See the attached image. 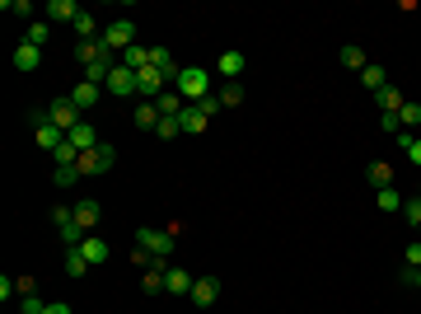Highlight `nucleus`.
Instances as JSON below:
<instances>
[{"label":"nucleus","instance_id":"f257e3e1","mask_svg":"<svg viewBox=\"0 0 421 314\" xmlns=\"http://www.w3.org/2000/svg\"><path fill=\"white\" fill-rule=\"evenodd\" d=\"M173 90H178L187 104H202V99L211 94V71H206V66H183L178 80H173Z\"/></svg>","mask_w":421,"mask_h":314},{"label":"nucleus","instance_id":"f03ea898","mask_svg":"<svg viewBox=\"0 0 421 314\" xmlns=\"http://www.w3.org/2000/svg\"><path fill=\"white\" fill-rule=\"evenodd\" d=\"M112 164H117V150H112L108 141L98 145V150H84V155L75 159V169H80V178H94V173H108Z\"/></svg>","mask_w":421,"mask_h":314},{"label":"nucleus","instance_id":"7ed1b4c3","mask_svg":"<svg viewBox=\"0 0 421 314\" xmlns=\"http://www.w3.org/2000/svg\"><path fill=\"white\" fill-rule=\"evenodd\" d=\"M98 43H103V52H126V48H136V24H131V19H117V24H108V29H103V38H98Z\"/></svg>","mask_w":421,"mask_h":314},{"label":"nucleus","instance_id":"20e7f679","mask_svg":"<svg viewBox=\"0 0 421 314\" xmlns=\"http://www.w3.org/2000/svg\"><path fill=\"white\" fill-rule=\"evenodd\" d=\"M47 117H52V127H61L66 136H71V131L84 122V113L71 104V94H66V99H52V104H47Z\"/></svg>","mask_w":421,"mask_h":314},{"label":"nucleus","instance_id":"39448f33","mask_svg":"<svg viewBox=\"0 0 421 314\" xmlns=\"http://www.w3.org/2000/svg\"><path fill=\"white\" fill-rule=\"evenodd\" d=\"M173 230H178V225H173ZM173 230H155V225H140V230H136V244H140V249H150L155 258H169V253H173Z\"/></svg>","mask_w":421,"mask_h":314},{"label":"nucleus","instance_id":"423d86ee","mask_svg":"<svg viewBox=\"0 0 421 314\" xmlns=\"http://www.w3.org/2000/svg\"><path fill=\"white\" fill-rule=\"evenodd\" d=\"M169 80H178V76H173V71H159V66H145V71H136V85H140V94H145V99H159Z\"/></svg>","mask_w":421,"mask_h":314},{"label":"nucleus","instance_id":"0eeeda50","mask_svg":"<svg viewBox=\"0 0 421 314\" xmlns=\"http://www.w3.org/2000/svg\"><path fill=\"white\" fill-rule=\"evenodd\" d=\"M33 127H38L33 136H38V145H43L47 155H52V150L66 141V131H61V127H52V117H47V113H33Z\"/></svg>","mask_w":421,"mask_h":314},{"label":"nucleus","instance_id":"6e6552de","mask_svg":"<svg viewBox=\"0 0 421 314\" xmlns=\"http://www.w3.org/2000/svg\"><path fill=\"white\" fill-rule=\"evenodd\" d=\"M108 90H112L117 99H136V94H140V85H136V71H126V66L117 62V66H112V76H108Z\"/></svg>","mask_w":421,"mask_h":314},{"label":"nucleus","instance_id":"1a4fd4ad","mask_svg":"<svg viewBox=\"0 0 421 314\" xmlns=\"http://www.w3.org/2000/svg\"><path fill=\"white\" fill-rule=\"evenodd\" d=\"M187 300H192L197 310L216 305V300H220V277H197V282H192V291H187Z\"/></svg>","mask_w":421,"mask_h":314},{"label":"nucleus","instance_id":"9d476101","mask_svg":"<svg viewBox=\"0 0 421 314\" xmlns=\"http://www.w3.org/2000/svg\"><path fill=\"white\" fill-rule=\"evenodd\" d=\"M10 62H15V71H19V76H33V71L43 66V48H33V43H19Z\"/></svg>","mask_w":421,"mask_h":314},{"label":"nucleus","instance_id":"9b49d317","mask_svg":"<svg viewBox=\"0 0 421 314\" xmlns=\"http://www.w3.org/2000/svg\"><path fill=\"white\" fill-rule=\"evenodd\" d=\"M71 216H75V225L84 230V235H94V225H98V202H89V197H84V202L71 206Z\"/></svg>","mask_w":421,"mask_h":314},{"label":"nucleus","instance_id":"f8f14e48","mask_svg":"<svg viewBox=\"0 0 421 314\" xmlns=\"http://www.w3.org/2000/svg\"><path fill=\"white\" fill-rule=\"evenodd\" d=\"M98 94H103V90H98V85H89V80H80L75 90H71V104H75L80 113H89L94 104H98Z\"/></svg>","mask_w":421,"mask_h":314},{"label":"nucleus","instance_id":"ddd939ff","mask_svg":"<svg viewBox=\"0 0 421 314\" xmlns=\"http://www.w3.org/2000/svg\"><path fill=\"white\" fill-rule=\"evenodd\" d=\"M216 71L234 85V80L244 76V52H220V57H216Z\"/></svg>","mask_w":421,"mask_h":314},{"label":"nucleus","instance_id":"4468645a","mask_svg":"<svg viewBox=\"0 0 421 314\" xmlns=\"http://www.w3.org/2000/svg\"><path fill=\"white\" fill-rule=\"evenodd\" d=\"M66 141L75 145L80 155H84V150H98V145H103V141H98V131H94V127H89V122H80V127H75V131H71V136H66Z\"/></svg>","mask_w":421,"mask_h":314},{"label":"nucleus","instance_id":"2eb2a0df","mask_svg":"<svg viewBox=\"0 0 421 314\" xmlns=\"http://www.w3.org/2000/svg\"><path fill=\"white\" fill-rule=\"evenodd\" d=\"M159 117H164V113H159V104H150V99H140V104H136V113H131V122H136V127H145V131H155V127H159Z\"/></svg>","mask_w":421,"mask_h":314},{"label":"nucleus","instance_id":"dca6fc26","mask_svg":"<svg viewBox=\"0 0 421 314\" xmlns=\"http://www.w3.org/2000/svg\"><path fill=\"white\" fill-rule=\"evenodd\" d=\"M80 253H84V258H89V267H98V263H108L112 258V249H108V239H84V244H80Z\"/></svg>","mask_w":421,"mask_h":314},{"label":"nucleus","instance_id":"f3484780","mask_svg":"<svg viewBox=\"0 0 421 314\" xmlns=\"http://www.w3.org/2000/svg\"><path fill=\"white\" fill-rule=\"evenodd\" d=\"M178 122H183V131H192V136H197V131H206V127H211V117H206V113L197 108V104H187Z\"/></svg>","mask_w":421,"mask_h":314},{"label":"nucleus","instance_id":"a211bd4d","mask_svg":"<svg viewBox=\"0 0 421 314\" xmlns=\"http://www.w3.org/2000/svg\"><path fill=\"white\" fill-rule=\"evenodd\" d=\"M155 104H159V113H164V117H183V108H187V99L178 94V90H164Z\"/></svg>","mask_w":421,"mask_h":314},{"label":"nucleus","instance_id":"6ab92c4d","mask_svg":"<svg viewBox=\"0 0 421 314\" xmlns=\"http://www.w3.org/2000/svg\"><path fill=\"white\" fill-rule=\"evenodd\" d=\"M80 15H84V10H80L75 0H52V5H47V19H66V24H75Z\"/></svg>","mask_w":421,"mask_h":314},{"label":"nucleus","instance_id":"aec40b11","mask_svg":"<svg viewBox=\"0 0 421 314\" xmlns=\"http://www.w3.org/2000/svg\"><path fill=\"white\" fill-rule=\"evenodd\" d=\"M192 282H197L192 272H183V267H169V282H164V291H173V296H187V291H192Z\"/></svg>","mask_w":421,"mask_h":314},{"label":"nucleus","instance_id":"412c9836","mask_svg":"<svg viewBox=\"0 0 421 314\" xmlns=\"http://www.w3.org/2000/svg\"><path fill=\"white\" fill-rule=\"evenodd\" d=\"M122 66H126V71H145V66H150V48H140V43H136V48H126L122 52Z\"/></svg>","mask_w":421,"mask_h":314},{"label":"nucleus","instance_id":"4be33fe9","mask_svg":"<svg viewBox=\"0 0 421 314\" xmlns=\"http://www.w3.org/2000/svg\"><path fill=\"white\" fill-rule=\"evenodd\" d=\"M374 99H379V113H403V104H407V99L398 94V90H389V85H384Z\"/></svg>","mask_w":421,"mask_h":314},{"label":"nucleus","instance_id":"5701e85b","mask_svg":"<svg viewBox=\"0 0 421 314\" xmlns=\"http://www.w3.org/2000/svg\"><path fill=\"white\" fill-rule=\"evenodd\" d=\"M370 183H374V188H393V164H384V159L370 164Z\"/></svg>","mask_w":421,"mask_h":314},{"label":"nucleus","instance_id":"b1692460","mask_svg":"<svg viewBox=\"0 0 421 314\" xmlns=\"http://www.w3.org/2000/svg\"><path fill=\"white\" fill-rule=\"evenodd\" d=\"M66 272H71V277H84V272H89V258H84L80 249H71L66 253Z\"/></svg>","mask_w":421,"mask_h":314},{"label":"nucleus","instance_id":"393cba45","mask_svg":"<svg viewBox=\"0 0 421 314\" xmlns=\"http://www.w3.org/2000/svg\"><path fill=\"white\" fill-rule=\"evenodd\" d=\"M75 57H80V66H89V62H98V57H108V52H103V43H80Z\"/></svg>","mask_w":421,"mask_h":314},{"label":"nucleus","instance_id":"a878e982","mask_svg":"<svg viewBox=\"0 0 421 314\" xmlns=\"http://www.w3.org/2000/svg\"><path fill=\"white\" fill-rule=\"evenodd\" d=\"M379 211H403V197H398V188H379Z\"/></svg>","mask_w":421,"mask_h":314},{"label":"nucleus","instance_id":"bb28decb","mask_svg":"<svg viewBox=\"0 0 421 314\" xmlns=\"http://www.w3.org/2000/svg\"><path fill=\"white\" fill-rule=\"evenodd\" d=\"M239 104H244V90H239V80H234V85L220 90V108H239Z\"/></svg>","mask_w":421,"mask_h":314},{"label":"nucleus","instance_id":"cd10ccee","mask_svg":"<svg viewBox=\"0 0 421 314\" xmlns=\"http://www.w3.org/2000/svg\"><path fill=\"white\" fill-rule=\"evenodd\" d=\"M342 66H346V71H365L370 62H365V52H360V48H342Z\"/></svg>","mask_w":421,"mask_h":314},{"label":"nucleus","instance_id":"c85d7f7f","mask_svg":"<svg viewBox=\"0 0 421 314\" xmlns=\"http://www.w3.org/2000/svg\"><path fill=\"white\" fill-rule=\"evenodd\" d=\"M398 122H403V131H407V127H421V104H412V99H407L403 113H398Z\"/></svg>","mask_w":421,"mask_h":314},{"label":"nucleus","instance_id":"c756f323","mask_svg":"<svg viewBox=\"0 0 421 314\" xmlns=\"http://www.w3.org/2000/svg\"><path fill=\"white\" fill-rule=\"evenodd\" d=\"M360 80H365V85H370V90H374V94H379V90H384V66H365V71H360Z\"/></svg>","mask_w":421,"mask_h":314},{"label":"nucleus","instance_id":"7c9ffc66","mask_svg":"<svg viewBox=\"0 0 421 314\" xmlns=\"http://www.w3.org/2000/svg\"><path fill=\"white\" fill-rule=\"evenodd\" d=\"M52 159H57V169H61V164H75V159H80V150H75L71 141H61L57 150H52Z\"/></svg>","mask_w":421,"mask_h":314},{"label":"nucleus","instance_id":"2f4dec72","mask_svg":"<svg viewBox=\"0 0 421 314\" xmlns=\"http://www.w3.org/2000/svg\"><path fill=\"white\" fill-rule=\"evenodd\" d=\"M159 141H173V136H178V131H183V122H178V117H159Z\"/></svg>","mask_w":421,"mask_h":314},{"label":"nucleus","instance_id":"473e14b6","mask_svg":"<svg viewBox=\"0 0 421 314\" xmlns=\"http://www.w3.org/2000/svg\"><path fill=\"white\" fill-rule=\"evenodd\" d=\"M398 145L407 150V159H412V164H421V141H412L407 131H398Z\"/></svg>","mask_w":421,"mask_h":314},{"label":"nucleus","instance_id":"72a5a7b5","mask_svg":"<svg viewBox=\"0 0 421 314\" xmlns=\"http://www.w3.org/2000/svg\"><path fill=\"white\" fill-rule=\"evenodd\" d=\"M52 178H57V188H71V183L80 178V169H75V164H61V169L52 173Z\"/></svg>","mask_w":421,"mask_h":314},{"label":"nucleus","instance_id":"f704fd0d","mask_svg":"<svg viewBox=\"0 0 421 314\" xmlns=\"http://www.w3.org/2000/svg\"><path fill=\"white\" fill-rule=\"evenodd\" d=\"M19 305H24V314H43L47 310V300L38 296V291H33V296H19Z\"/></svg>","mask_w":421,"mask_h":314},{"label":"nucleus","instance_id":"c9c22d12","mask_svg":"<svg viewBox=\"0 0 421 314\" xmlns=\"http://www.w3.org/2000/svg\"><path fill=\"white\" fill-rule=\"evenodd\" d=\"M24 43H33V48H43V43H47V24H43V19L29 24V38H24Z\"/></svg>","mask_w":421,"mask_h":314},{"label":"nucleus","instance_id":"e433bc0d","mask_svg":"<svg viewBox=\"0 0 421 314\" xmlns=\"http://www.w3.org/2000/svg\"><path fill=\"white\" fill-rule=\"evenodd\" d=\"M403 216H407V225H417L421 230V197L417 202H403Z\"/></svg>","mask_w":421,"mask_h":314},{"label":"nucleus","instance_id":"4c0bfd02","mask_svg":"<svg viewBox=\"0 0 421 314\" xmlns=\"http://www.w3.org/2000/svg\"><path fill=\"white\" fill-rule=\"evenodd\" d=\"M197 108H202V113H206V117H216V113H220V94H206V99H202V104H197Z\"/></svg>","mask_w":421,"mask_h":314},{"label":"nucleus","instance_id":"58836bf2","mask_svg":"<svg viewBox=\"0 0 421 314\" xmlns=\"http://www.w3.org/2000/svg\"><path fill=\"white\" fill-rule=\"evenodd\" d=\"M5 10H10V15H19V19H24V15H33V5H29V0H15V5L5 0Z\"/></svg>","mask_w":421,"mask_h":314},{"label":"nucleus","instance_id":"ea45409f","mask_svg":"<svg viewBox=\"0 0 421 314\" xmlns=\"http://www.w3.org/2000/svg\"><path fill=\"white\" fill-rule=\"evenodd\" d=\"M43 314H75V310H71L66 300H47V310H43Z\"/></svg>","mask_w":421,"mask_h":314},{"label":"nucleus","instance_id":"a19ab883","mask_svg":"<svg viewBox=\"0 0 421 314\" xmlns=\"http://www.w3.org/2000/svg\"><path fill=\"white\" fill-rule=\"evenodd\" d=\"M403 282H407V286H417V291H421V267H403Z\"/></svg>","mask_w":421,"mask_h":314},{"label":"nucleus","instance_id":"79ce46f5","mask_svg":"<svg viewBox=\"0 0 421 314\" xmlns=\"http://www.w3.org/2000/svg\"><path fill=\"white\" fill-rule=\"evenodd\" d=\"M15 291H19V296H33L38 286H33V277H19V282H15Z\"/></svg>","mask_w":421,"mask_h":314},{"label":"nucleus","instance_id":"37998d69","mask_svg":"<svg viewBox=\"0 0 421 314\" xmlns=\"http://www.w3.org/2000/svg\"><path fill=\"white\" fill-rule=\"evenodd\" d=\"M407 267H421V244H407Z\"/></svg>","mask_w":421,"mask_h":314}]
</instances>
